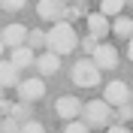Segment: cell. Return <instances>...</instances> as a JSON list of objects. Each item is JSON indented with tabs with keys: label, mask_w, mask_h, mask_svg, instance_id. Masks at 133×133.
<instances>
[{
	"label": "cell",
	"mask_w": 133,
	"mask_h": 133,
	"mask_svg": "<svg viewBox=\"0 0 133 133\" xmlns=\"http://www.w3.org/2000/svg\"><path fill=\"white\" fill-rule=\"evenodd\" d=\"M3 49H6V45H3V39H0V58H3Z\"/></svg>",
	"instance_id": "cell-26"
},
{
	"label": "cell",
	"mask_w": 133,
	"mask_h": 133,
	"mask_svg": "<svg viewBox=\"0 0 133 133\" xmlns=\"http://www.w3.org/2000/svg\"><path fill=\"white\" fill-rule=\"evenodd\" d=\"M24 45H30V49H45V30H27Z\"/></svg>",
	"instance_id": "cell-17"
},
{
	"label": "cell",
	"mask_w": 133,
	"mask_h": 133,
	"mask_svg": "<svg viewBox=\"0 0 133 133\" xmlns=\"http://www.w3.org/2000/svg\"><path fill=\"white\" fill-rule=\"evenodd\" d=\"M0 39H3V45H9V49L24 45V39H27V27H24V24H6V27H3V33H0Z\"/></svg>",
	"instance_id": "cell-9"
},
{
	"label": "cell",
	"mask_w": 133,
	"mask_h": 133,
	"mask_svg": "<svg viewBox=\"0 0 133 133\" xmlns=\"http://www.w3.org/2000/svg\"><path fill=\"white\" fill-rule=\"evenodd\" d=\"M124 3H133V0H124Z\"/></svg>",
	"instance_id": "cell-27"
},
{
	"label": "cell",
	"mask_w": 133,
	"mask_h": 133,
	"mask_svg": "<svg viewBox=\"0 0 133 133\" xmlns=\"http://www.w3.org/2000/svg\"><path fill=\"white\" fill-rule=\"evenodd\" d=\"M27 0H0V6L6 9V12H15V9H24Z\"/></svg>",
	"instance_id": "cell-21"
},
{
	"label": "cell",
	"mask_w": 133,
	"mask_h": 133,
	"mask_svg": "<svg viewBox=\"0 0 133 133\" xmlns=\"http://www.w3.org/2000/svg\"><path fill=\"white\" fill-rule=\"evenodd\" d=\"M0 118H3V115H0Z\"/></svg>",
	"instance_id": "cell-28"
},
{
	"label": "cell",
	"mask_w": 133,
	"mask_h": 133,
	"mask_svg": "<svg viewBox=\"0 0 133 133\" xmlns=\"http://www.w3.org/2000/svg\"><path fill=\"white\" fill-rule=\"evenodd\" d=\"M36 15L45 21H61V18H66V0H39Z\"/></svg>",
	"instance_id": "cell-4"
},
{
	"label": "cell",
	"mask_w": 133,
	"mask_h": 133,
	"mask_svg": "<svg viewBox=\"0 0 133 133\" xmlns=\"http://www.w3.org/2000/svg\"><path fill=\"white\" fill-rule=\"evenodd\" d=\"M33 58H36V55H33V49L30 45H15V49H12V64H15V70H24V66H33Z\"/></svg>",
	"instance_id": "cell-13"
},
{
	"label": "cell",
	"mask_w": 133,
	"mask_h": 133,
	"mask_svg": "<svg viewBox=\"0 0 133 133\" xmlns=\"http://www.w3.org/2000/svg\"><path fill=\"white\" fill-rule=\"evenodd\" d=\"M18 133H45V127H42L39 121L27 118V121H21V124H18Z\"/></svg>",
	"instance_id": "cell-18"
},
{
	"label": "cell",
	"mask_w": 133,
	"mask_h": 133,
	"mask_svg": "<svg viewBox=\"0 0 133 133\" xmlns=\"http://www.w3.org/2000/svg\"><path fill=\"white\" fill-rule=\"evenodd\" d=\"M97 42H100V39H94L91 33H88V36H85V39H79V45H82V49H85V51H88V55H91V51H94V49H97Z\"/></svg>",
	"instance_id": "cell-23"
},
{
	"label": "cell",
	"mask_w": 133,
	"mask_h": 133,
	"mask_svg": "<svg viewBox=\"0 0 133 133\" xmlns=\"http://www.w3.org/2000/svg\"><path fill=\"white\" fill-rule=\"evenodd\" d=\"M42 94H45V85H42V79H24V82L18 85V100L36 103Z\"/></svg>",
	"instance_id": "cell-6"
},
{
	"label": "cell",
	"mask_w": 133,
	"mask_h": 133,
	"mask_svg": "<svg viewBox=\"0 0 133 133\" xmlns=\"http://www.w3.org/2000/svg\"><path fill=\"white\" fill-rule=\"evenodd\" d=\"M127 58L133 61V36H130V45H127Z\"/></svg>",
	"instance_id": "cell-25"
},
{
	"label": "cell",
	"mask_w": 133,
	"mask_h": 133,
	"mask_svg": "<svg viewBox=\"0 0 133 133\" xmlns=\"http://www.w3.org/2000/svg\"><path fill=\"white\" fill-rule=\"evenodd\" d=\"M0 133H18V121L12 115H3L0 118Z\"/></svg>",
	"instance_id": "cell-20"
},
{
	"label": "cell",
	"mask_w": 133,
	"mask_h": 133,
	"mask_svg": "<svg viewBox=\"0 0 133 133\" xmlns=\"http://www.w3.org/2000/svg\"><path fill=\"white\" fill-rule=\"evenodd\" d=\"M91 61L100 66V70H115V66H118V49H115V45L97 42V49L91 51Z\"/></svg>",
	"instance_id": "cell-5"
},
{
	"label": "cell",
	"mask_w": 133,
	"mask_h": 133,
	"mask_svg": "<svg viewBox=\"0 0 133 133\" xmlns=\"http://www.w3.org/2000/svg\"><path fill=\"white\" fill-rule=\"evenodd\" d=\"M133 118V109L127 106V103H121V106H118V124H124V121H130Z\"/></svg>",
	"instance_id": "cell-22"
},
{
	"label": "cell",
	"mask_w": 133,
	"mask_h": 133,
	"mask_svg": "<svg viewBox=\"0 0 133 133\" xmlns=\"http://www.w3.org/2000/svg\"><path fill=\"white\" fill-rule=\"evenodd\" d=\"M33 66H36L42 76H55V73L61 70V55H55V51L45 49L39 58H33Z\"/></svg>",
	"instance_id": "cell-8"
},
{
	"label": "cell",
	"mask_w": 133,
	"mask_h": 133,
	"mask_svg": "<svg viewBox=\"0 0 133 133\" xmlns=\"http://www.w3.org/2000/svg\"><path fill=\"white\" fill-rule=\"evenodd\" d=\"M64 133H91V127L85 124V121H76V118H73V121L64 124Z\"/></svg>",
	"instance_id": "cell-19"
},
{
	"label": "cell",
	"mask_w": 133,
	"mask_h": 133,
	"mask_svg": "<svg viewBox=\"0 0 133 133\" xmlns=\"http://www.w3.org/2000/svg\"><path fill=\"white\" fill-rule=\"evenodd\" d=\"M55 112H58V118L73 121V118H79V112H82V103H79L73 94H66V97H61L58 103H55Z\"/></svg>",
	"instance_id": "cell-7"
},
{
	"label": "cell",
	"mask_w": 133,
	"mask_h": 133,
	"mask_svg": "<svg viewBox=\"0 0 133 133\" xmlns=\"http://www.w3.org/2000/svg\"><path fill=\"white\" fill-rule=\"evenodd\" d=\"M73 82L79 85V88H94V85H100V66L94 64L91 58H85V61H79V64L73 66Z\"/></svg>",
	"instance_id": "cell-3"
},
{
	"label": "cell",
	"mask_w": 133,
	"mask_h": 133,
	"mask_svg": "<svg viewBox=\"0 0 133 133\" xmlns=\"http://www.w3.org/2000/svg\"><path fill=\"white\" fill-rule=\"evenodd\" d=\"M79 45V36H76V27L70 21H55V24L45 30V49L55 51V55H70V51Z\"/></svg>",
	"instance_id": "cell-1"
},
{
	"label": "cell",
	"mask_w": 133,
	"mask_h": 133,
	"mask_svg": "<svg viewBox=\"0 0 133 133\" xmlns=\"http://www.w3.org/2000/svg\"><path fill=\"white\" fill-rule=\"evenodd\" d=\"M106 133H130L124 124H115V127H106Z\"/></svg>",
	"instance_id": "cell-24"
},
{
	"label": "cell",
	"mask_w": 133,
	"mask_h": 133,
	"mask_svg": "<svg viewBox=\"0 0 133 133\" xmlns=\"http://www.w3.org/2000/svg\"><path fill=\"white\" fill-rule=\"evenodd\" d=\"M85 21H88V33H91L94 39H103L109 33V15H103V12H91Z\"/></svg>",
	"instance_id": "cell-11"
},
{
	"label": "cell",
	"mask_w": 133,
	"mask_h": 133,
	"mask_svg": "<svg viewBox=\"0 0 133 133\" xmlns=\"http://www.w3.org/2000/svg\"><path fill=\"white\" fill-rule=\"evenodd\" d=\"M6 115H12L18 124H21V121L33 118V109H30V103H27V100H18V103H12V106H9V112H6Z\"/></svg>",
	"instance_id": "cell-15"
},
{
	"label": "cell",
	"mask_w": 133,
	"mask_h": 133,
	"mask_svg": "<svg viewBox=\"0 0 133 133\" xmlns=\"http://www.w3.org/2000/svg\"><path fill=\"white\" fill-rule=\"evenodd\" d=\"M109 33H115L118 39H130V36H133V18L118 12V15H115V21L109 24Z\"/></svg>",
	"instance_id": "cell-12"
},
{
	"label": "cell",
	"mask_w": 133,
	"mask_h": 133,
	"mask_svg": "<svg viewBox=\"0 0 133 133\" xmlns=\"http://www.w3.org/2000/svg\"><path fill=\"white\" fill-rule=\"evenodd\" d=\"M121 9H124V0H100V12H103V15H112V18H115Z\"/></svg>",
	"instance_id": "cell-16"
},
{
	"label": "cell",
	"mask_w": 133,
	"mask_h": 133,
	"mask_svg": "<svg viewBox=\"0 0 133 133\" xmlns=\"http://www.w3.org/2000/svg\"><path fill=\"white\" fill-rule=\"evenodd\" d=\"M12 85H18V70L12 61L0 58V88H12Z\"/></svg>",
	"instance_id": "cell-14"
},
{
	"label": "cell",
	"mask_w": 133,
	"mask_h": 133,
	"mask_svg": "<svg viewBox=\"0 0 133 133\" xmlns=\"http://www.w3.org/2000/svg\"><path fill=\"white\" fill-rule=\"evenodd\" d=\"M127 97H130V91H127L124 82H109L106 94H103V100H106L109 106H121V103H127Z\"/></svg>",
	"instance_id": "cell-10"
},
{
	"label": "cell",
	"mask_w": 133,
	"mask_h": 133,
	"mask_svg": "<svg viewBox=\"0 0 133 133\" xmlns=\"http://www.w3.org/2000/svg\"><path fill=\"white\" fill-rule=\"evenodd\" d=\"M79 115L85 118V124L94 127V130H100V127H109V118H112V109H109L106 100H91V103H85L82 112Z\"/></svg>",
	"instance_id": "cell-2"
}]
</instances>
